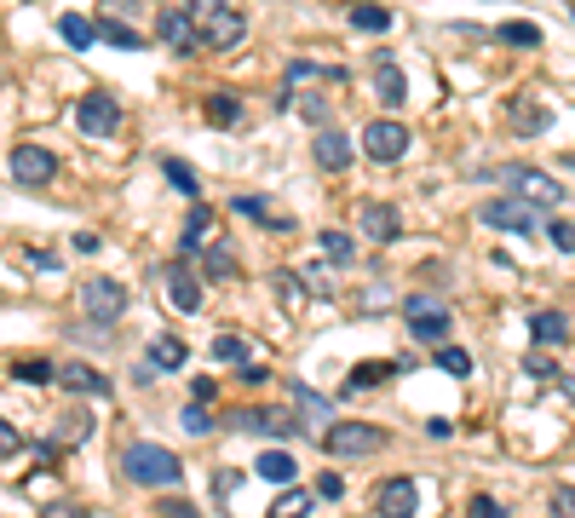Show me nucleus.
I'll return each mask as SVG.
<instances>
[{
	"instance_id": "57",
	"label": "nucleus",
	"mask_w": 575,
	"mask_h": 518,
	"mask_svg": "<svg viewBox=\"0 0 575 518\" xmlns=\"http://www.w3.org/2000/svg\"><path fill=\"white\" fill-rule=\"evenodd\" d=\"M570 18H575V6H570Z\"/></svg>"
},
{
	"instance_id": "13",
	"label": "nucleus",
	"mask_w": 575,
	"mask_h": 518,
	"mask_svg": "<svg viewBox=\"0 0 575 518\" xmlns=\"http://www.w3.org/2000/svg\"><path fill=\"white\" fill-rule=\"evenodd\" d=\"M351 156H357V144H351L345 127H317V139H311V162H317L322 173H345Z\"/></svg>"
},
{
	"instance_id": "32",
	"label": "nucleus",
	"mask_w": 575,
	"mask_h": 518,
	"mask_svg": "<svg viewBox=\"0 0 575 518\" xmlns=\"http://www.w3.org/2000/svg\"><path fill=\"white\" fill-rule=\"evenodd\" d=\"M253 346L248 340H242V334H219V340H213V357H219V363H236V369H242V363H253Z\"/></svg>"
},
{
	"instance_id": "28",
	"label": "nucleus",
	"mask_w": 575,
	"mask_h": 518,
	"mask_svg": "<svg viewBox=\"0 0 575 518\" xmlns=\"http://www.w3.org/2000/svg\"><path fill=\"white\" fill-rule=\"evenodd\" d=\"M512 127L535 139V133H547V127H552V110H547V104H518V110H512Z\"/></svg>"
},
{
	"instance_id": "22",
	"label": "nucleus",
	"mask_w": 575,
	"mask_h": 518,
	"mask_svg": "<svg viewBox=\"0 0 575 518\" xmlns=\"http://www.w3.org/2000/svg\"><path fill=\"white\" fill-rule=\"evenodd\" d=\"M253 472H259L265 484H299V467H294V455H288V449H265V455L253 461Z\"/></svg>"
},
{
	"instance_id": "8",
	"label": "nucleus",
	"mask_w": 575,
	"mask_h": 518,
	"mask_svg": "<svg viewBox=\"0 0 575 518\" xmlns=\"http://www.w3.org/2000/svg\"><path fill=\"white\" fill-rule=\"evenodd\" d=\"M161 288H167L173 311H184V317H196V311H202V277H196V265H190V259H167V265H161Z\"/></svg>"
},
{
	"instance_id": "36",
	"label": "nucleus",
	"mask_w": 575,
	"mask_h": 518,
	"mask_svg": "<svg viewBox=\"0 0 575 518\" xmlns=\"http://www.w3.org/2000/svg\"><path fill=\"white\" fill-rule=\"evenodd\" d=\"M547 518H575V484H552L547 490Z\"/></svg>"
},
{
	"instance_id": "17",
	"label": "nucleus",
	"mask_w": 575,
	"mask_h": 518,
	"mask_svg": "<svg viewBox=\"0 0 575 518\" xmlns=\"http://www.w3.org/2000/svg\"><path fill=\"white\" fill-rule=\"evenodd\" d=\"M58 386H64L69 398H110V380L98 375L92 363H64V369H58Z\"/></svg>"
},
{
	"instance_id": "25",
	"label": "nucleus",
	"mask_w": 575,
	"mask_h": 518,
	"mask_svg": "<svg viewBox=\"0 0 575 518\" xmlns=\"http://www.w3.org/2000/svg\"><path fill=\"white\" fill-rule=\"evenodd\" d=\"M311 501H317V490H299V484H288V490L271 501V513H265V518H305V513H311Z\"/></svg>"
},
{
	"instance_id": "2",
	"label": "nucleus",
	"mask_w": 575,
	"mask_h": 518,
	"mask_svg": "<svg viewBox=\"0 0 575 518\" xmlns=\"http://www.w3.org/2000/svg\"><path fill=\"white\" fill-rule=\"evenodd\" d=\"M386 444H391V432L374 421H334L322 432V449L345 455V461H363V455H374V449H386Z\"/></svg>"
},
{
	"instance_id": "34",
	"label": "nucleus",
	"mask_w": 575,
	"mask_h": 518,
	"mask_svg": "<svg viewBox=\"0 0 575 518\" xmlns=\"http://www.w3.org/2000/svg\"><path fill=\"white\" fill-rule=\"evenodd\" d=\"M322 254H328V265H351V259H357V242L345 231H322Z\"/></svg>"
},
{
	"instance_id": "6",
	"label": "nucleus",
	"mask_w": 575,
	"mask_h": 518,
	"mask_svg": "<svg viewBox=\"0 0 575 518\" xmlns=\"http://www.w3.org/2000/svg\"><path fill=\"white\" fill-rule=\"evenodd\" d=\"M75 127H81L87 139H115V127H121V104H115V93L92 87V93L75 98Z\"/></svg>"
},
{
	"instance_id": "47",
	"label": "nucleus",
	"mask_w": 575,
	"mask_h": 518,
	"mask_svg": "<svg viewBox=\"0 0 575 518\" xmlns=\"http://www.w3.org/2000/svg\"><path fill=\"white\" fill-rule=\"evenodd\" d=\"M230 0H184V12H190V18H196V24H207V18H213V12H225Z\"/></svg>"
},
{
	"instance_id": "29",
	"label": "nucleus",
	"mask_w": 575,
	"mask_h": 518,
	"mask_svg": "<svg viewBox=\"0 0 575 518\" xmlns=\"http://www.w3.org/2000/svg\"><path fill=\"white\" fill-rule=\"evenodd\" d=\"M294 409H299V421H328L334 415V403L322 392H311V386H294Z\"/></svg>"
},
{
	"instance_id": "7",
	"label": "nucleus",
	"mask_w": 575,
	"mask_h": 518,
	"mask_svg": "<svg viewBox=\"0 0 575 518\" xmlns=\"http://www.w3.org/2000/svg\"><path fill=\"white\" fill-rule=\"evenodd\" d=\"M403 323H409V334L420 340V346H443L449 329H455L449 306H437V300H426V294H414L409 306H403Z\"/></svg>"
},
{
	"instance_id": "33",
	"label": "nucleus",
	"mask_w": 575,
	"mask_h": 518,
	"mask_svg": "<svg viewBox=\"0 0 575 518\" xmlns=\"http://www.w3.org/2000/svg\"><path fill=\"white\" fill-rule=\"evenodd\" d=\"M161 167H167V185H173V190H184V196H196V190H202V179H196V167H190V162L167 156Z\"/></svg>"
},
{
	"instance_id": "30",
	"label": "nucleus",
	"mask_w": 575,
	"mask_h": 518,
	"mask_svg": "<svg viewBox=\"0 0 575 518\" xmlns=\"http://www.w3.org/2000/svg\"><path fill=\"white\" fill-rule=\"evenodd\" d=\"M495 35H501L506 47H529V52L541 47V24H529V18H512V24H501Z\"/></svg>"
},
{
	"instance_id": "48",
	"label": "nucleus",
	"mask_w": 575,
	"mask_h": 518,
	"mask_svg": "<svg viewBox=\"0 0 575 518\" xmlns=\"http://www.w3.org/2000/svg\"><path fill=\"white\" fill-rule=\"evenodd\" d=\"M184 432H213V415H207L202 403H190V409H184Z\"/></svg>"
},
{
	"instance_id": "56",
	"label": "nucleus",
	"mask_w": 575,
	"mask_h": 518,
	"mask_svg": "<svg viewBox=\"0 0 575 518\" xmlns=\"http://www.w3.org/2000/svg\"><path fill=\"white\" fill-rule=\"evenodd\" d=\"M564 167H575V156H570V162H564Z\"/></svg>"
},
{
	"instance_id": "41",
	"label": "nucleus",
	"mask_w": 575,
	"mask_h": 518,
	"mask_svg": "<svg viewBox=\"0 0 575 518\" xmlns=\"http://www.w3.org/2000/svg\"><path fill=\"white\" fill-rule=\"evenodd\" d=\"M87 432H92L87 409H75V415H64V421H58V438H69V449L81 444V438H87Z\"/></svg>"
},
{
	"instance_id": "38",
	"label": "nucleus",
	"mask_w": 575,
	"mask_h": 518,
	"mask_svg": "<svg viewBox=\"0 0 575 518\" xmlns=\"http://www.w3.org/2000/svg\"><path fill=\"white\" fill-rule=\"evenodd\" d=\"M207 277H213V283H230V277H236V254H230V248H213V254H207Z\"/></svg>"
},
{
	"instance_id": "9",
	"label": "nucleus",
	"mask_w": 575,
	"mask_h": 518,
	"mask_svg": "<svg viewBox=\"0 0 575 518\" xmlns=\"http://www.w3.org/2000/svg\"><path fill=\"white\" fill-rule=\"evenodd\" d=\"M478 219L489 225V231H506V236H535V213H529V202H518V196H489L478 208Z\"/></svg>"
},
{
	"instance_id": "24",
	"label": "nucleus",
	"mask_w": 575,
	"mask_h": 518,
	"mask_svg": "<svg viewBox=\"0 0 575 518\" xmlns=\"http://www.w3.org/2000/svg\"><path fill=\"white\" fill-rule=\"evenodd\" d=\"M374 93H380V104H386V110H397V104L409 98V81H403V70H397V64H380V70H374Z\"/></svg>"
},
{
	"instance_id": "46",
	"label": "nucleus",
	"mask_w": 575,
	"mask_h": 518,
	"mask_svg": "<svg viewBox=\"0 0 575 518\" xmlns=\"http://www.w3.org/2000/svg\"><path fill=\"white\" fill-rule=\"evenodd\" d=\"M18 449H23V432H18L12 421H0V461H12Z\"/></svg>"
},
{
	"instance_id": "54",
	"label": "nucleus",
	"mask_w": 575,
	"mask_h": 518,
	"mask_svg": "<svg viewBox=\"0 0 575 518\" xmlns=\"http://www.w3.org/2000/svg\"><path fill=\"white\" fill-rule=\"evenodd\" d=\"M449 432H455V421H443V415H437V421H426V438H449Z\"/></svg>"
},
{
	"instance_id": "51",
	"label": "nucleus",
	"mask_w": 575,
	"mask_h": 518,
	"mask_svg": "<svg viewBox=\"0 0 575 518\" xmlns=\"http://www.w3.org/2000/svg\"><path fill=\"white\" fill-rule=\"evenodd\" d=\"M161 513H167V518H196V507H190V501H179V495H173V501H161Z\"/></svg>"
},
{
	"instance_id": "45",
	"label": "nucleus",
	"mask_w": 575,
	"mask_h": 518,
	"mask_svg": "<svg viewBox=\"0 0 575 518\" xmlns=\"http://www.w3.org/2000/svg\"><path fill=\"white\" fill-rule=\"evenodd\" d=\"M552 248H558V254H575V225L570 219H552Z\"/></svg>"
},
{
	"instance_id": "53",
	"label": "nucleus",
	"mask_w": 575,
	"mask_h": 518,
	"mask_svg": "<svg viewBox=\"0 0 575 518\" xmlns=\"http://www.w3.org/2000/svg\"><path fill=\"white\" fill-rule=\"evenodd\" d=\"M41 518H87V507H69V501H58V507H46Z\"/></svg>"
},
{
	"instance_id": "21",
	"label": "nucleus",
	"mask_w": 575,
	"mask_h": 518,
	"mask_svg": "<svg viewBox=\"0 0 575 518\" xmlns=\"http://www.w3.org/2000/svg\"><path fill=\"white\" fill-rule=\"evenodd\" d=\"M230 213H242V219H253V225H265V231H276V236H288L294 231V219H282V213H271L259 196H236L230 202Z\"/></svg>"
},
{
	"instance_id": "55",
	"label": "nucleus",
	"mask_w": 575,
	"mask_h": 518,
	"mask_svg": "<svg viewBox=\"0 0 575 518\" xmlns=\"http://www.w3.org/2000/svg\"><path fill=\"white\" fill-rule=\"evenodd\" d=\"M552 386H558V398H570V403H575V380H564V375H558Z\"/></svg>"
},
{
	"instance_id": "31",
	"label": "nucleus",
	"mask_w": 575,
	"mask_h": 518,
	"mask_svg": "<svg viewBox=\"0 0 575 518\" xmlns=\"http://www.w3.org/2000/svg\"><path fill=\"white\" fill-rule=\"evenodd\" d=\"M98 41H110V47H127V52L144 47V35H138V29H127V24H115V18H98Z\"/></svg>"
},
{
	"instance_id": "43",
	"label": "nucleus",
	"mask_w": 575,
	"mask_h": 518,
	"mask_svg": "<svg viewBox=\"0 0 575 518\" xmlns=\"http://www.w3.org/2000/svg\"><path fill=\"white\" fill-rule=\"evenodd\" d=\"M524 375H535V380H558V363H552L547 352H529V357H524Z\"/></svg>"
},
{
	"instance_id": "20",
	"label": "nucleus",
	"mask_w": 575,
	"mask_h": 518,
	"mask_svg": "<svg viewBox=\"0 0 575 518\" xmlns=\"http://www.w3.org/2000/svg\"><path fill=\"white\" fill-rule=\"evenodd\" d=\"M529 340H535V346H564V340H570V317H564V311H535V317H529Z\"/></svg>"
},
{
	"instance_id": "10",
	"label": "nucleus",
	"mask_w": 575,
	"mask_h": 518,
	"mask_svg": "<svg viewBox=\"0 0 575 518\" xmlns=\"http://www.w3.org/2000/svg\"><path fill=\"white\" fill-rule=\"evenodd\" d=\"M6 173H12L18 185H52V179H58V156H52L46 144H18V150L6 156Z\"/></svg>"
},
{
	"instance_id": "52",
	"label": "nucleus",
	"mask_w": 575,
	"mask_h": 518,
	"mask_svg": "<svg viewBox=\"0 0 575 518\" xmlns=\"http://www.w3.org/2000/svg\"><path fill=\"white\" fill-rule=\"evenodd\" d=\"M242 380H248V386H265V380H271V369H265V363H242Z\"/></svg>"
},
{
	"instance_id": "27",
	"label": "nucleus",
	"mask_w": 575,
	"mask_h": 518,
	"mask_svg": "<svg viewBox=\"0 0 575 518\" xmlns=\"http://www.w3.org/2000/svg\"><path fill=\"white\" fill-rule=\"evenodd\" d=\"M207 231H213V208H202V202H196V208H190V219H184V236H179L184 259L202 248V236H207Z\"/></svg>"
},
{
	"instance_id": "39",
	"label": "nucleus",
	"mask_w": 575,
	"mask_h": 518,
	"mask_svg": "<svg viewBox=\"0 0 575 518\" xmlns=\"http://www.w3.org/2000/svg\"><path fill=\"white\" fill-rule=\"evenodd\" d=\"M276 294H282V306H288V311L305 306V283H299L294 271H282V277H276Z\"/></svg>"
},
{
	"instance_id": "35",
	"label": "nucleus",
	"mask_w": 575,
	"mask_h": 518,
	"mask_svg": "<svg viewBox=\"0 0 575 518\" xmlns=\"http://www.w3.org/2000/svg\"><path fill=\"white\" fill-rule=\"evenodd\" d=\"M386 375H391V363H363V369H351V380H345V398H351V392H363V386H380Z\"/></svg>"
},
{
	"instance_id": "4",
	"label": "nucleus",
	"mask_w": 575,
	"mask_h": 518,
	"mask_svg": "<svg viewBox=\"0 0 575 518\" xmlns=\"http://www.w3.org/2000/svg\"><path fill=\"white\" fill-rule=\"evenodd\" d=\"M489 173H495L518 202H529V208H558V202H564V185H558L552 173H535V167H489Z\"/></svg>"
},
{
	"instance_id": "26",
	"label": "nucleus",
	"mask_w": 575,
	"mask_h": 518,
	"mask_svg": "<svg viewBox=\"0 0 575 518\" xmlns=\"http://www.w3.org/2000/svg\"><path fill=\"white\" fill-rule=\"evenodd\" d=\"M58 41H64V47H75V52H87L92 41H98V24H87V18L64 12V18H58Z\"/></svg>"
},
{
	"instance_id": "50",
	"label": "nucleus",
	"mask_w": 575,
	"mask_h": 518,
	"mask_svg": "<svg viewBox=\"0 0 575 518\" xmlns=\"http://www.w3.org/2000/svg\"><path fill=\"white\" fill-rule=\"evenodd\" d=\"M299 110H305V116H311V121H322V116H328V104H322L317 93H305V98H299Z\"/></svg>"
},
{
	"instance_id": "16",
	"label": "nucleus",
	"mask_w": 575,
	"mask_h": 518,
	"mask_svg": "<svg viewBox=\"0 0 575 518\" xmlns=\"http://www.w3.org/2000/svg\"><path fill=\"white\" fill-rule=\"evenodd\" d=\"M357 225H363V236H368V242H380V248H391V242L403 236V219H397V208H391V202H363Z\"/></svg>"
},
{
	"instance_id": "37",
	"label": "nucleus",
	"mask_w": 575,
	"mask_h": 518,
	"mask_svg": "<svg viewBox=\"0 0 575 518\" xmlns=\"http://www.w3.org/2000/svg\"><path fill=\"white\" fill-rule=\"evenodd\" d=\"M12 375L29 380V386H41V380H58V369H52L46 357H29V363H12Z\"/></svg>"
},
{
	"instance_id": "11",
	"label": "nucleus",
	"mask_w": 575,
	"mask_h": 518,
	"mask_svg": "<svg viewBox=\"0 0 575 518\" xmlns=\"http://www.w3.org/2000/svg\"><path fill=\"white\" fill-rule=\"evenodd\" d=\"M363 150H368V162H380V167H391L403 150H409V127L403 121H391V116H380V121H368V133H363Z\"/></svg>"
},
{
	"instance_id": "40",
	"label": "nucleus",
	"mask_w": 575,
	"mask_h": 518,
	"mask_svg": "<svg viewBox=\"0 0 575 518\" xmlns=\"http://www.w3.org/2000/svg\"><path fill=\"white\" fill-rule=\"evenodd\" d=\"M437 363H443V369H449L455 380H466V375H472V357L460 352V346H437Z\"/></svg>"
},
{
	"instance_id": "1",
	"label": "nucleus",
	"mask_w": 575,
	"mask_h": 518,
	"mask_svg": "<svg viewBox=\"0 0 575 518\" xmlns=\"http://www.w3.org/2000/svg\"><path fill=\"white\" fill-rule=\"evenodd\" d=\"M121 478L138 484V490H179L184 467H179V455L161 444H127L121 449Z\"/></svg>"
},
{
	"instance_id": "49",
	"label": "nucleus",
	"mask_w": 575,
	"mask_h": 518,
	"mask_svg": "<svg viewBox=\"0 0 575 518\" xmlns=\"http://www.w3.org/2000/svg\"><path fill=\"white\" fill-rule=\"evenodd\" d=\"M317 495H322V501H340V495H345V478H340V472H322V478H317Z\"/></svg>"
},
{
	"instance_id": "5",
	"label": "nucleus",
	"mask_w": 575,
	"mask_h": 518,
	"mask_svg": "<svg viewBox=\"0 0 575 518\" xmlns=\"http://www.w3.org/2000/svg\"><path fill=\"white\" fill-rule=\"evenodd\" d=\"M225 426H236V432H265V438H294V432H305L299 409H282V403H253V409H236Z\"/></svg>"
},
{
	"instance_id": "42",
	"label": "nucleus",
	"mask_w": 575,
	"mask_h": 518,
	"mask_svg": "<svg viewBox=\"0 0 575 518\" xmlns=\"http://www.w3.org/2000/svg\"><path fill=\"white\" fill-rule=\"evenodd\" d=\"M282 81H288V87H305V81H322V70L311 64V58H294V64L282 70Z\"/></svg>"
},
{
	"instance_id": "14",
	"label": "nucleus",
	"mask_w": 575,
	"mask_h": 518,
	"mask_svg": "<svg viewBox=\"0 0 575 518\" xmlns=\"http://www.w3.org/2000/svg\"><path fill=\"white\" fill-rule=\"evenodd\" d=\"M374 513L380 518H414L420 513V484H414V478H386L380 495H374Z\"/></svg>"
},
{
	"instance_id": "15",
	"label": "nucleus",
	"mask_w": 575,
	"mask_h": 518,
	"mask_svg": "<svg viewBox=\"0 0 575 518\" xmlns=\"http://www.w3.org/2000/svg\"><path fill=\"white\" fill-rule=\"evenodd\" d=\"M156 29H161V41L179 52V58H190V52L202 47V35H196V18H190V12H179V6H161Z\"/></svg>"
},
{
	"instance_id": "23",
	"label": "nucleus",
	"mask_w": 575,
	"mask_h": 518,
	"mask_svg": "<svg viewBox=\"0 0 575 518\" xmlns=\"http://www.w3.org/2000/svg\"><path fill=\"white\" fill-rule=\"evenodd\" d=\"M207 127H219V133H230V127H242V98L236 93H207Z\"/></svg>"
},
{
	"instance_id": "19",
	"label": "nucleus",
	"mask_w": 575,
	"mask_h": 518,
	"mask_svg": "<svg viewBox=\"0 0 575 518\" xmlns=\"http://www.w3.org/2000/svg\"><path fill=\"white\" fill-rule=\"evenodd\" d=\"M184 363H190V346H184L179 334H156V340H150V369H161V375H179Z\"/></svg>"
},
{
	"instance_id": "18",
	"label": "nucleus",
	"mask_w": 575,
	"mask_h": 518,
	"mask_svg": "<svg viewBox=\"0 0 575 518\" xmlns=\"http://www.w3.org/2000/svg\"><path fill=\"white\" fill-rule=\"evenodd\" d=\"M345 24L357 29V35H386L391 12L380 6V0H351V6H345Z\"/></svg>"
},
{
	"instance_id": "12",
	"label": "nucleus",
	"mask_w": 575,
	"mask_h": 518,
	"mask_svg": "<svg viewBox=\"0 0 575 518\" xmlns=\"http://www.w3.org/2000/svg\"><path fill=\"white\" fill-rule=\"evenodd\" d=\"M196 35H202V47H213V52H236L248 41V18H242V6H225V12H213L207 24H196Z\"/></svg>"
},
{
	"instance_id": "44",
	"label": "nucleus",
	"mask_w": 575,
	"mask_h": 518,
	"mask_svg": "<svg viewBox=\"0 0 575 518\" xmlns=\"http://www.w3.org/2000/svg\"><path fill=\"white\" fill-rule=\"evenodd\" d=\"M466 518H506V507L495 501V495H472V507H466Z\"/></svg>"
},
{
	"instance_id": "3",
	"label": "nucleus",
	"mask_w": 575,
	"mask_h": 518,
	"mask_svg": "<svg viewBox=\"0 0 575 518\" xmlns=\"http://www.w3.org/2000/svg\"><path fill=\"white\" fill-rule=\"evenodd\" d=\"M127 306H133V294L115 283V277H87L81 283V311H87V323H98V329H115L127 317Z\"/></svg>"
}]
</instances>
